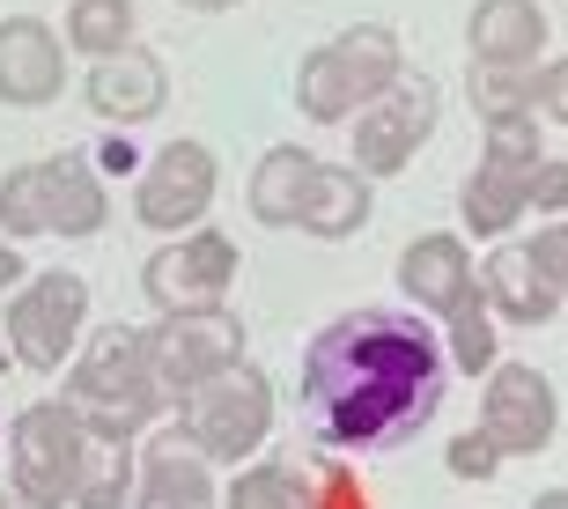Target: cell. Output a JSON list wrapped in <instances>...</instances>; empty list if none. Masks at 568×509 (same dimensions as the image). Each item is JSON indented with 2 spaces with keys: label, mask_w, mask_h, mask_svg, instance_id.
I'll use <instances>...</instances> for the list:
<instances>
[{
  "label": "cell",
  "mask_w": 568,
  "mask_h": 509,
  "mask_svg": "<svg viewBox=\"0 0 568 509\" xmlns=\"http://www.w3.org/2000/svg\"><path fill=\"white\" fill-rule=\"evenodd\" d=\"M97 163H104V170H133V177H141V155H133V141H119V133L97 149Z\"/></svg>",
  "instance_id": "35"
},
{
  "label": "cell",
  "mask_w": 568,
  "mask_h": 509,
  "mask_svg": "<svg viewBox=\"0 0 568 509\" xmlns=\"http://www.w3.org/2000/svg\"><path fill=\"white\" fill-rule=\"evenodd\" d=\"M214 185H222V163H214L207 141H163L141 163V177H133V214L155 236H185L207 222Z\"/></svg>",
  "instance_id": "8"
},
{
  "label": "cell",
  "mask_w": 568,
  "mask_h": 509,
  "mask_svg": "<svg viewBox=\"0 0 568 509\" xmlns=\"http://www.w3.org/2000/svg\"><path fill=\"white\" fill-rule=\"evenodd\" d=\"M443 384H450V355L428 333V318L362 303L325 333H311L295 399H303V421L317 444L369 458V450L414 444L436 421Z\"/></svg>",
  "instance_id": "1"
},
{
  "label": "cell",
  "mask_w": 568,
  "mask_h": 509,
  "mask_svg": "<svg viewBox=\"0 0 568 509\" xmlns=\"http://www.w3.org/2000/svg\"><path fill=\"white\" fill-rule=\"evenodd\" d=\"M133 436H89L82 458V488H74V509H133Z\"/></svg>",
  "instance_id": "23"
},
{
  "label": "cell",
  "mask_w": 568,
  "mask_h": 509,
  "mask_svg": "<svg viewBox=\"0 0 568 509\" xmlns=\"http://www.w3.org/2000/svg\"><path fill=\"white\" fill-rule=\"evenodd\" d=\"M547 8L539 0H473V16H465V52L473 67H539L547 60Z\"/></svg>",
  "instance_id": "13"
},
{
  "label": "cell",
  "mask_w": 568,
  "mask_h": 509,
  "mask_svg": "<svg viewBox=\"0 0 568 509\" xmlns=\"http://www.w3.org/2000/svg\"><path fill=\"white\" fill-rule=\"evenodd\" d=\"M89 458V421L67 399H30L8 428V495L22 509H74Z\"/></svg>",
  "instance_id": "4"
},
{
  "label": "cell",
  "mask_w": 568,
  "mask_h": 509,
  "mask_svg": "<svg viewBox=\"0 0 568 509\" xmlns=\"http://www.w3.org/2000/svg\"><path fill=\"white\" fill-rule=\"evenodd\" d=\"M236 288V244L222 230H185L163 236L141 266V296L155 318H200V311H222Z\"/></svg>",
  "instance_id": "6"
},
{
  "label": "cell",
  "mask_w": 568,
  "mask_h": 509,
  "mask_svg": "<svg viewBox=\"0 0 568 509\" xmlns=\"http://www.w3.org/2000/svg\"><path fill=\"white\" fill-rule=\"evenodd\" d=\"M399 288L414 311H428V318H450L473 288H480V274H473V252H465V236L450 230H428L414 236L399 252Z\"/></svg>",
  "instance_id": "14"
},
{
  "label": "cell",
  "mask_w": 568,
  "mask_h": 509,
  "mask_svg": "<svg viewBox=\"0 0 568 509\" xmlns=\"http://www.w3.org/2000/svg\"><path fill=\"white\" fill-rule=\"evenodd\" d=\"M480 428L495 436L503 458H539L561 428V399H554L547 369L531 362H495L487 369V391H480Z\"/></svg>",
  "instance_id": "10"
},
{
  "label": "cell",
  "mask_w": 568,
  "mask_h": 509,
  "mask_svg": "<svg viewBox=\"0 0 568 509\" xmlns=\"http://www.w3.org/2000/svg\"><path fill=\"white\" fill-rule=\"evenodd\" d=\"M525 207H531V177H525V170L480 163L458 185V214H465V230H473V236H509L517 222H525Z\"/></svg>",
  "instance_id": "20"
},
{
  "label": "cell",
  "mask_w": 568,
  "mask_h": 509,
  "mask_svg": "<svg viewBox=\"0 0 568 509\" xmlns=\"http://www.w3.org/2000/svg\"><path fill=\"white\" fill-rule=\"evenodd\" d=\"M531 207L554 214V222L568 214V155H547V163L531 170Z\"/></svg>",
  "instance_id": "32"
},
{
  "label": "cell",
  "mask_w": 568,
  "mask_h": 509,
  "mask_svg": "<svg viewBox=\"0 0 568 509\" xmlns=\"http://www.w3.org/2000/svg\"><path fill=\"white\" fill-rule=\"evenodd\" d=\"M230 509H317V495H311V480H303L288 458H258V466L236 472Z\"/></svg>",
  "instance_id": "25"
},
{
  "label": "cell",
  "mask_w": 568,
  "mask_h": 509,
  "mask_svg": "<svg viewBox=\"0 0 568 509\" xmlns=\"http://www.w3.org/2000/svg\"><path fill=\"white\" fill-rule=\"evenodd\" d=\"M531 509H568V488H547V495H531Z\"/></svg>",
  "instance_id": "37"
},
{
  "label": "cell",
  "mask_w": 568,
  "mask_h": 509,
  "mask_svg": "<svg viewBox=\"0 0 568 509\" xmlns=\"http://www.w3.org/2000/svg\"><path fill=\"white\" fill-rule=\"evenodd\" d=\"M531 111H539L547 126H568V60H539V74H531Z\"/></svg>",
  "instance_id": "31"
},
{
  "label": "cell",
  "mask_w": 568,
  "mask_h": 509,
  "mask_svg": "<svg viewBox=\"0 0 568 509\" xmlns=\"http://www.w3.org/2000/svg\"><path fill=\"white\" fill-rule=\"evenodd\" d=\"M443 466H450V480H495V472H503V450H495L487 428H465V436H450Z\"/></svg>",
  "instance_id": "30"
},
{
  "label": "cell",
  "mask_w": 568,
  "mask_h": 509,
  "mask_svg": "<svg viewBox=\"0 0 568 509\" xmlns=\"http://www.w3.org/2000/svg\"><path fill=\"white\" fill-rule=\"evenodd\" d=\"M436 119H443L436 82H428L422 67H406L377 104L355 111V170L369 177V185H377V177H399V170L436 141Z\"/></svg>",
  "instance_id": "7"
},
{
  "label": "cell",
  "mask_w": 568,
  "mask_h": 509,
  "mask_svg": "<svg viewBox=\"0 0 568 509\" xmlns=\"http://www.w3.org/2000/svg\"><path fill=\"white\" fill-rule=\"evenodd\" d=\"M0 236H8V244L44 236V177H38V163L0 170Z\"/></svg>",
  "instance_id": "27"
},
{
  "label": "cell",
  "mask_w": 568,
  "mask_h": 509,
  "mask_svg": "<svg viewBox=\"0 0 568 509\" xmlns=\"http://www.w3.org/2000/svg\"><path fill=\"white\" fill-rule=\"evenodd\" d=\"M60 399L89 421V436H141V428H155L170 391L155 377V362H148V325H97V333H82Z\"/></svg>",
  "instance_id": "2"
},
{
  "label": "cell",
  "mask_w": 568,
  "mask_h": 509,
  "mask_svg": "<svg viewBox=\"0 0 568 509\" xmlns=\"http://www.w3.org/2000/svg\"><path fill=\"white\" fill-rule=\"evenodd\" d=\"M480 163H495V170H539L547 155H539V119L531 111H509V119H487V149H480Z\"/></svg>",
  "instance_id": "28"
},
{
  "label": "cell",
  "mask_w": 568,
  "mask_h": 509,
  "mask_svg": "<svg viewBox=\"0 0 568 509\" xmlns=\"http://www.w3.org/2000/svg\"><path fill=\"white\" fill-rule=\"evenodd\" d=\"M170 428H178L207 466H252L258 444L274 436V384H266L258 362H236V369L207 377L200 391H185Z\"/></svg>",
  "instance_id": "3"
},
{
  "label": "cell",
  "mask_w": 568,
  "mask_h": 509,
  "mask_svg": "<svg viewBox=\"0 0 568 509\" xmlns=\"http://www.w3.org/2000/svg\"><path fill=\"white\" fill-rule=\"evenodd\" d=\"M369 214H377V185H369L355 163H317L311 192H303V207H295V230L317 236V244H347V236L369 230Z\"/></svg>",
  "instance_id": "16"
},
{
  "label": "cell",
  "mask_w": 568,
  "mask_h": 509,
  "mask_svg": "<svg viewBox=\"0 0 568 509\" xmlns=\"http://www.w3.org/2000/svg\"><path fill=\"white\" fill-rule=\"evenodd\" d=\"M539 74V67H531ZM531 74L525 67H473V111L480 119H509V111H531ZM539 119V111H531Z\"/></svg>",
  "instance_id": "29"
},
{
  "label": "cell",
  "mask_w": 568,
  "mask_h": 509,
  "mask_svg": "<svg viewBox=\"0 0 568 509\" xmlns=\"http://www.w3.org/2000/svg\"><path fill=\"white\" fill-rule=\"evenodd\" d=\"M22 281H30V266H22V252L8 244V236H0V296H16Z\"/></svg>",
  "instance_id": "34"
},
{
  "label": "cell",
  "mask_w": 568,
  "mask_h": 509,
  "mask_svg": "<svg viewBox=\"0 0 568 509\" xmlns=\"http://www.w3.org/2000/svg\"><path fill=\"white\" fill-rule=\"evenodd\" d=\"M0 333H8V355H16L22 369L60 377L67 362H74V347H82V333H89V281L67 274V266H52V274H30L16 296H8V318H0Z\"/></svg>",
  "instance_id": "5"
},
{
  "label": "cell",
  "mask_w": 568,
  "mask_h": 509,
  "mask_svg": "<svg viewBox=\"0 0 568 509\" xmlns=\"http://www.w3.org/2000/svg\"><path fill=\"white\" fill-rule=\"evenodd\" d=\"M8 362H16V355H8V333H0V377H8Z\"/></svg>",
  "instance_id": "38"
},
{
  "label": "cell",
  "mask_w": 568,
  "mask_h": 509,
  "mask_svg": "<svg viewBox=\"0 0 568 509\" xmlns=\"http://www.w3.org/2000/svg\"><path fill=\"white\" fill-rule=\"evenodd\" d=\"M333 52H339V67H347V82H355L362 104H377L384 89L406 74V44H399L392 22H355V30H339Z\"/></svg>",
  "instance_id": "21"
},
{
  "label": "cell",
  "mask_w": 568,
  "mask_h": 509,
  "mask_svg": "<svg viewBox=\"0 0 568 509\" xmlns=\"http://www.w3.org/2000/svg\"><path fill=\"white\" fill-rule=\"evenodd\" d=\"M148 362H155V377H163L170 406H178L185 391H200L207 377L244 362V318H236L230 303L200 311V318H155L148 325Z\"/></svg>",
  "instance_id": "9"
},
{
  "label": "cell",
  "mask_w": 568,
  "mask_h": 509,
  "mask_svg": "<svg viewBox=\"0 0 568 509\" xmlns=\"http://www.w3.org/2000/svg\"><path fill=\"white\" fill-rule=\"evenodd\" d=\"M178 8H192V16H230L236 0H178Z\"/></svg>",
  "instance_id": "36"
},
{
  "label": "cell",
  "mask_w": 568,
  "mask_h": 509,
  "mask_svg": "<svg viewBox=\"0 0 568 509\" xmlns=\"http://www.w3.org/2000/svg\"><path fill=\"white\" fill-rule=\"evenodd\" d=\"M133 22H141L133 0H74L60 38H67V52H89V67H97V60H111V52L133 44Z\"/></svg>",
  "instance_id": "24"
},
{
  "label": "cell",
  "mask_w": 568,
  "mask_h": 509,
  "mask_svg": "<svg viewBox=\"0 0 568 509\" xmlns=\"http://www.w3.org/2000/svg\"><path fill=\"white\" fill-rule=\"evenodd\" d=\"M480 296H487V311H495V318L531 325V333L561 318V288L539 274L531 244H495V252L480 258Z\"/></svg>",
  "instance_id": "15"
},
{
  "label": "cell",
  "mask_w": 568,
  "mask_h": 509,
  "mask_svg": "<svg viewBox=\"0 0 568 509\" xmlns=\"http://www.w3.org/2000/svg\"><path fill=\"white\" fill-rule=\"evenodd\" d=\"M311 177H317V155L303 149V141H281V149H266V155L252 163V185H244V200H252V214L266 222V230H295V207H303Z\"/></svg>",
  "instance_id": "19"
},
{
  "label": "cell",
  "mask_w": 568,
  "mask_h": 509,
  "mask_svg": "<svg viewBox=\"0 0 568 509\" xmlns=\"http://www.w3.org/2000/svg\"><path fill=\"white\" fill-rule=\"evenodd\" d=\"M495 311H487V296L480 288H473V296L458 303V311H450V339H443V355L458 362L465 377H487V369H495Z\"/></svg>",
  "instance_id": "26"
},
{
  "label": "cell",
  "mask_w": 568,
  "mask_h": 509,
  "mask_svg": "<svg viewBox=\"0 0 568 509\" xmlns=\"http://www.w3.org/2000/svg\"><path fill=\"white\" fill-rule=\"evenodd\" d=\"M38 177H44V236H97L104 230L111 200H104V170L89 163V155H74V149L44 155Z\"/></svg>",
  "instance_id": "17"
},
{
  "label": "cell",
  "mask_w": 568,
  "mask_h": 509,
  "mask_svg": "<svg viewBox=\"0 0 568 509\" xmlns=\"http://www.w3.org/2000/svg\"><path fill=\"white\" fill-rule=\"evenodd\" d=\"M67 82V38L44 16H8L0 22V104L38 111Z\"/></svg>",
  "instance_id": "11"
},
{
  "label": "cell",
  "mask_w": 568,
  "mask_h": 509,
  "mask_svg": "<svg viewBox=\"0 0 568 509\" xmlns=\"http://www.w3.org/2000/svg\"><path fill=\"white\" fill-rule=\"evenodd\" d=\"M82 96L111 133H126V126H141V119H155V111L170 104V67L155 60L148 44H126V52H111V60L89 67Z\"/></svg>",
  "instance_id": "12"
},
{
  "label": "cell",
  "mask_w": 568,
  "mask_h": 509,
  "mask_svg": "<svg viewBox=\"0 0 568 509\" xmlns=\"http://www.w3.org/2000/svg\"><path fill=\"white\" fill-rule=\"evenodd\" d=\"M214 466L200 458V450L170 428V436H155V450H148L141 480H133V509H214Z\"/></svg>",
  "instance_id": "18"
},
{
  "label": "cell",
  "mask_w": 568,
  "mask_h": 509,
  "mask_svg": "<svg viewBox=\"0 0 568 509\" xmlns=\"http://www.w3.org/2000/svg\"><path fill=\"white\" fill-rule=\"evenodd\" d=\"M295 111H303L311 126H347V119L362 111V96H355V82H347V67H339L333 38L311 44V52L295 60Z\"/></svg>",
  "instance_id": "22"
},
{
  "label": "cell",
  "mask_w": 568,
  "mask_h": 509,
  "mask_svg": "<svg viewBox=\"0 0 568 509\" xmlns=\"http://www.w3.org/2000/svg\"><path fill=\"white\" fill-rule=\"evenodd\" d=\"M531 258H539V274H547L554 288L568 296V214H561V222H547V230L531 236Z\"/></svg>",
  "instance_id": "33"
}]
</instances>
